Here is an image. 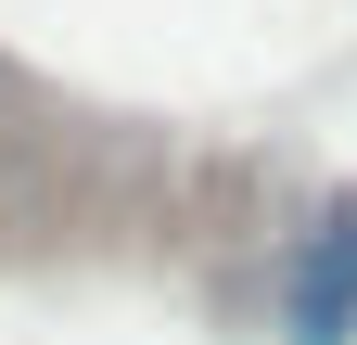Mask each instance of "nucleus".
<instances>
[{"instance_id":"obj_1","label":"nucleus","mask_w":357,"mask_h":345,"mask_svg":"<svg viewBox=\"0 0 357 345\" xmlns=\"http://www.w3.org/2000/svg\"><path fill=\"white\" fill-rule=\"evenodd\" d=\"M281 332L294 345H344L357 332V218H319L281 256Z\"/></svg>"}]
</instances>
